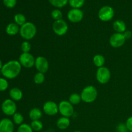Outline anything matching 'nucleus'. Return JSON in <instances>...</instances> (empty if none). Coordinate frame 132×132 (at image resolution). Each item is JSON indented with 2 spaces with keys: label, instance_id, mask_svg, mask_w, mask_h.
Masks as SVG:
<instances>
[{
  "label": "nucleus",
  "instance_id": "f257e3e1",
  "mask_svg": "<svg viewBox=\"0 0 132 132\" xmlns=\"http://www.w3.org/2000/svg\"><path fill=\"white\" fill-rule=\"evenodd\" d=\"M21 68L22 66L19 61L10 60L3 64L1 73L6 79H14L21 73Z\"/></svg>",
  "mask_w": 132,
  "mask_h": 132
},
{
  "label": "nucleus",
  "instance_id": "f03ea898",
  "mask_svg": "<svg viewBox=\"0 0 132 132\" xmlns=\"http://www.w3.org/2000/svg\"><path fill=\"white\" fill-rule=\"evenodd\" d=\"M37 34V28L32 22H27L20 27L19 34L25 41L32 39Z\"/></svg>",
  "mask_w": 132,
  "mask_h": 132
},
{
  "label": "nucleus",
  "instance_id": "7ed1b4c3",
  "mask_svg": "<svg viewBox=\"0 0 132 132\" xmlns=\"http://www.w3.org/2000/svg\"><path fill=\"white\" fill-rule=\"evenodd\" d=\"M81 97L82 101L86 103H94L98 96L97 90L92 85L86 86L82 89L81 93Z\"/></svg>",
  "mask_w": 132,
  "mask_h": 132
},
{
  "label": "nucleus",
  "instance_id": "20e7f679",
  "mask_svg": "<svg viewBox=\"0 0 132 132\" xmlns=\"http://www.w3.org/2000/svg\"><path fill=\"white\" fill-rule=\"evenodd\" d=\"M1 110L7 116H13L17 112V104L11 99H6L1 104Z\"/></svg>",
  "mask_w": 132,
  "mask_h": 132
},
{
  "label": "nucleus",
  "instance_id": "39448f33",
  "mask_svg": "<svg viewBox=\"0 0 132 132\" xmlns=\"http://www.w3.org/2000/svg\"><path fill=\"white\" fill-rule=\"evenodd\" d=\"M59 112L63 117L70 118L74 113L73 105H72L68 101H61L58 104Z\"/></svg>",
  "mask_w": 132,
  "mask_h": 132
},
{
  "label": "nucleus",
  "instance_id": "423d86ee",
  "mask_svg": "<svg viewBox=\"0 0 132 132\" xmlns=\"http://www.w3.org/2000/svg\"><path fill=\"white\" fill-rule=\"evenodd\" d=\"M111 78V72L107 67H102L98 68L96 72V79L102 85L109 82Z\"/></svg>",
  "mask_w": 132,
  "mask_h": 132
},
{
  "label": "nucleus",
  "instance_id": "0eeeda50",
  "mask_svg": "<svg viewBox=\"0 0 132 132\" xmlns=\"http://www.w3.org/2000/svg\"><path fill=\"white\" fill-rule=\"evenodd\" d=\"M114 16V10L110 6H103L98 12V18L101 21L104 22L110 21Z\"/></svg>",
  "mask_w": 132,
  "mask_h": 132
},
{
  "label": "nucleus",
  "instance_id": "6e6552de",
  "mask_svg": "<svg viewBox=\"0 0 132 132\" xmlns=\"http://www.w3.org/2000/svg\"><path fill=\"white\" fill-rule=\"evenodd\" d=\"M52 30L54 33L59 36H62L67 33L68 26L67 22L63 19L55 21L53 23Z\"/></svg>",
  "mask_w": 132,
  "mask_h": 132
},
{
  "label": "nucleus",
  "instance_id": "1a4fd4ad",
  "mask_svg": "<svg viewBox=\"0 0 132 132\" xmlns=\"http://www.w3.org/2000/svg\"><path fill=\"white\" fill-rule=\"evenodd\" d=\"M19 62L22 67L31 68L34 67L36 58L30 53H22L19 57Z\"/></svg>",
  "mask_w": 132,
  "mask_h": 132
},
{
  "label": "nucleus",
  "instance_id": "9d476101",
  "mask_svg": "<svg viewBox=\"0 0 132 132\" xmlns=\"http://www.w3.org/2000/svg\"><path fill=\"white\" fill-rule=\"evenodd\" d=\"M126 39L124 36L123 34L116 33L113 34L110 36L109 39V43L112 47L117 48H120L125 45Z\"/></svg>",
  "mask_w": 132,
  "mask_h": 132
},
{
  "label": "nucleus",
  "instance_id": "9b49d317",
  "mask_svg": "<svg viewBox=\"0 0 132 132\" xmlns=\"http://www.w3.org/2000/svg\"><path fill=\"white\" fill-rule=\"evenodd\" d=\"M43 110L47 116H54L59 112V106L55 102L53 101H48L44 103Z\"/></svg>",
  "mask_w": 132,
  "mask_h": 132
},
{
  "label": "nucleus",
  "instance_id": "f8f14e48",
  "mask_svg": "<svg viewBox=\"0 0 132 132\" xmlns=\"http://www.w3.org/2000/svg\"><path fill=\"white\" fill-rule=\"evenodd\" d=\"M34 67L38 72L45 73L49 69V63L44 56H37L36 58Z\"/></svg>",
  "mask_w": 132,
  "mask_h": 132
},
{
  "label": "nucleus",
  "instance_id": "ddd939ff",
  "mask_svg": "<svg viewBox=\"0 0 132 132\" xmlns=\"http://www.w3.org/2000/svg\"><path fill=\"white\" fill-rule=\"evenodd\" d=\"M83 12L80 9H72L69 10L67 14L68 20L73 23H77L81 21L83 19Z\"/></svg>",
  "mask_w": 132,
  "mask_h": 132
},
{
  "label": "nucleus",
  "instance_id": "4468645a",
  "mask_svg": "<svg viewBox=\"0 0 132 132\" xmlns=\"http://www.w3.org/2000/svg\"><path fill=\"white\" fill-rule=\"evenodd\" d=\"M14 123L9 118H4L0 121V132H14Z\"/></svg>",
  "mask_w": 132,
  "mask_h": 132
},
{
  "label": "nucleus",
  "instance_id": "2eb2a0df",
  "mask_svg": "<svg viewBox=\"0 0 132 132\" xmlns=\"http://www.w3.org/2000/svg\"><path fill=\"white\" fill-rule=\"evenodd\" d=\"M9 96L10 99L14 101H19L21 100L23 97V92L19 88L14 87L10 89L9 91Z\"/></svg>",
  "mask_w": 132,
  "mask_h": 132
},
{
  "label": "nucleus",
  "instance_id": "dca6fc26",
  "mask_svg": "<svg viewBox=\"0 0 132 132\" xmlns=\"http://www.w3.org/2000/svg\"><path fill=\"white\" fill-rule=\"evenodd\" d=\"M19 30H20V27L15 23H10L7 24L6 27V33L9 36H15L19 33Z\"/></svg>",
  "mask_w": 132,
  "mask_h": 132
},
{
  "label": "nucleus",
  "instance_id": "f3484780",
  "mask_svg": "<svg viewBox=\"0 0 132 132\" xmlns=\"http://www.w3.org/2000/svg\"><path fill=\"white\" fill-rule=\"evenodd\" d=\"M113 28L117 33L123 34L126 30V24L122 20L117 19L113 22Z\"/></svg>",
  "mask_w": 132,
  "mask_h": 132
},
{
  "label": "nucleus",
  "instance_id": "a211bd4d",
  "mask_svg": "<svg viewBox=\"0 0 132 132\" xmlns=\"http://www.w3.org/2000/svg\"><path fill=\"white\" fill-rule=\"evenodd\" d=\"M70 125V120L68 117H61L57 119L56 122L57 127L59 130H64L68 128Z\"/></svg>",
  "mask_w": 132,
  "mask_h": 132
},
{
  "label": "nucleus",
  "instance_id": "6ab92c4d",
  "mask_svg": "<svg viewBox=\"0 0 132 132\" xmlns=\"http://www.w3.org/2000/svg\"><path fill=\"white\" fill-rule=\"evenodd\" d=\"M43 116L42 111L39 108H33L30 110L28 113V117L32 121L40 120Z\"/></svg>",
  "mask_w": 132,
  "mask_h": 132
},
{
  "label": "nucleus",
  "instance_id": "aec40b11",
  "mask_svg": "<svg viewBox=\"0 0 132 132\" xmlns=\"http://www.w3.org/2000/svg\"><path fill=\"white\" fill-rule=\"evenodd\" d=\"M93 63L94 65L97 68L104 67L105 63V58L101 54H96L93 57Z\"/></svg>",
  "mask_w": 132,
  "mask_h": 132
},
{
  "label": "nucleus",
  "instance_id": "412c9836",
  "mask_svg": "<svg viewBox=\"0 0 132 132\" xmlns=\"http://www.w3.org/2000/svg\"><path fill=\"white\" fill-rule=\"evenodd\" d=\"M14 23H16L18 25H19V27H21L22 25L24 24L25 23H27V19H26V17L24 16V15H23V14H21V13H18L14 15Z\"/></svg>",
  "mask_w": 132,
  "mask_h": 132
},
{
  "label": "nucleus",
  "instance_id": "4be33fe9",
  "mask_svg": "<svg viewBox=\"0 0 132 132\" xmlns=\"http://www.w3.org/2000/svg\"><path fill=\"white\" fill-rule=\"evenodd\" d=\"M82 101L81 97V95L77 94V93H73L72 94L69 96L68 98V101L72 104V105H77L79 104Z\"/></svg>",
  "mask_w": 132,
  "mask_h": 132
},
{
  "label": "nucleus",
  "instance_id": "5701e85b",
  "mask_svg": "<svg viewBox=\"0 0 132 132\" xmlns=\"http://www.w3.org/2000/svg\"><path fill=\"white\" fill-rule=\"evenodd\" d=\"M30 126L34 131H39L43 128V124L40 120H36V121H32Z\"/></svg>",
  "mask_w": 132,
  "mask_h": 132
},
{
  "label": "nucleus",
  "instance_id": "b1692460",
  "mask_svg": "<svg viewBox=\"0 0 132 132\" xmlns=\"http://www.w3.org/2000/svg\"><path fill=\"white\" fill-rule=\"evenodd\" d=\"M48 1L52 6L59 9L64 7L68 3V0H48Z\"/></svg>",
  "mask_w": 132,
  "mask_h": 132
},
{
  "label": "nucleus",
  "instance_id": "393cba45",
  "mask_svg": "<svg viewBox=\"0 0 132 132\" xmlns=\"http://www.w3.org/2000/svg\"><path fill=\"white\" fill-rule=\"evenodd\" d=\"M45 73L41 72H37L34 76V82L36 85H41L45 82Z\"/></svg>",
  "mask_w": 132,
  "mask_h": 132
},
{
  "label": "nucleus",
  "instance_id": "a878e982",
  "mask_svg": "<svg viewBox=\"0 0 132 132\" xmlns=\"http://www.w3.org/2000/svg\"><path fill=\"white\" fill-rule=\"evenodd\" d=\"M12 119H13V122H14L15 125H21L23 123V121H24V117H23V115L21 114L19 112H16L14 116H12Z\"/></svg>",
  "mask_w": 132,
  "mask_h": 132
},
{
  "label": "nucleus",
  "instance_id": "bb28decb",
  "mask_svg": "<svg viewBox=\"0 0 132 132\" xmlns=\"http://www.w3.org/2000/svg\"><path fill=\"white\" fill-rule=\"evenodd\" d=\"M85 0H68L69 5L72 9H80L85 4Z\"/></svg>",
  "mask_w": 132,
  "mask_h": 132
},
{
  "label": "nucleus",
  "instance_id": "cd10ccee",
  "mask_svg": "<svg viewBox=\"0 0 132 132\" xmlns=\"http://www.w3.org/2000/svg\"><path fill=\"white\" fill-rule=\"evenodd\" d=\"M17 132H34V131L31 128L30 125H28L27 123H23L22 125H19Z\"/></svg>",
  "mask_w": 132,
  "mask_h": 132
},
{
  "label": "nucleus",
  "instance_id": "c85d7f7f",
  "mask_svg": "<svg viewBox=\"0 0 132 132\" xmlns=\"http://www.w3.org/2000/svg\"><path fill=\"white\" fill-rule=\"evenodd\" d=\"M51 17L55 21L59 20L63 18V13L59 9H54L51 12Z\"/></svg>",
  "mask_w": 132,
  "mask_h": 132
},
{
  "label": "nucleus",
  "instance_id": "c756f323",
  "mask_svg": "<svg viewBox=\"0 0 132 132\" xmlns=\"http://www.w3.org/2000/svg\"><path fill=\"white\" fill-rule=\"evenodd\" d=\"M31 48V44L28 41H24L21 45V49L23 53H29Z\"/></svg>",
  "mask_w": 132,
  "mask_h": 132
},
{
  "label": "nucleus",
  "instance_id": "7c9ffc66",
  "mask_svg": "<svg viewBox=\"0 0 132 132\" xmlns=\"http://www.w3.org/2000/svg\"><path fill=\"white\" fill-rule=\"evenodd\" d=\"M9 82L5 77H0V92H5L9 88Z\"/></svg>",
  "mask_w": 132,
  "mask_h": 132
},
{
  "label": "nucleus",
  "instance_id": "2f4dec72",
  "mask_svg": "<svg viewBox=\"0 0 132 132\" xmlns=\"http://www.w3.org/2000/svg\"><path fill=\"white\" fill-rule=\"evenodd\" d=\"M3 4L6 7L12 9L16 5L17 0H3Z\"/></svg>",
  "mask_w": 132,
  "mask_h": 132
},
{
  "label": "nucleus",
  "instance_id": "473e14b6",
  "mask_svg": "<svg viewBox=\"0 0 132 132\" xmlns=\"http://www.w3.org/2000/svg\"><path fill=\"white\" fill-rule=\"evenodd\" d=\"M116 131L117 132H128V130L126 125L125 123H121L119 124L116 127Z\"/></svg>",
  "mask_w": 132,
  "mask_h": 132
},
{
  "label": "nucleus",
  "instance_id": "72a5a7b5",
  "mask_svg": "<svg viewBox=\"0 0 132 132\" xmlns=\"http://www.w3.org/2000/svg\"><path fill=\"white\" fill-rule=\"evenodd\" d=\"M125 124H126L128 131L132 132V116H130V117L127 119Z\"/></svg>",
  "mask_w": 132,
  "mask_h": 132
},
{
  "label": "nucleus",
  "instance_id": "f704fd0d",
  "mask_svg": "<svg viewBox=\"0 0 132 132\" xmlns=\"http://www.w3.org/2000/svg\"><path fill=\"white\" fill-rule=\"evenodd\" d=\"M124 36L126 38V39H129L132 37V32L130 30H126L125 32L123 33Z\"/></svg>",
  "mask_w": 132,
  "mask_h": 132
},
{
  "label": "nucleus",
  "instance_id": "c9c22d12",
  "mask_svg": "<svg viewBox=\"0 0 132 132\" xmlns=\"http://www.w3.org/2000/svg\"><path fill=\"white\" fill-rule=\"evenodd\" d=\"M3 63H2V61H1V60L0 59V71H1V68H2V67H3Z\"/></svg>",
  "mask_w": 132,
  "mask_h": 132
},
{
  "label": "nucleus",
  "instance_id": "e433bc0d",
  "mask_svg": "<svg viewBox=\"0 0 132 132\" xmlns=\"http://www.w3.org/2000/svg\"><path fill=\"white\" fill-rule=\"evenodd\" d=\"M73 132H82V131H79V130H76V131H73Z\"/></svg>",
  "mask_w": 132,
  "mask_h": 132
}]
</instances>
